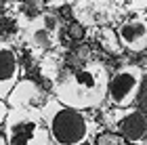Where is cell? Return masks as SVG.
Instances as JSON below:
<instances>
[{
    "label": "cell",
    "instance_id": "cell-1",
    "mask_svg": "<svg viewBox=\"0 0 147 145\" xmlns=\"http://www.w3.org/2000/svg\"><path fill=\"white\" fill-rule=\"evenodd\" d=\"M109 76L105 63L88 59L74 69H65L57 78L53 84V97L78 111L97 109L107 99Z\"/></svg>",
    "mask_w": 147,
    "mask_h": 145
},
{
    "label": "cell",
    "instance_id": "cell-2",
    "mask_svg": "<svg viewBox=\"0 0 147 145\" xmlns=\"http://www.w3.org/2000/svg\"><path fill=\"white\" fill-rule=\"evenodd\" d=\"M40 116L53 145H84L97 130V124L88 118L86 111L71 109L57 101L53 95L44 99Z\"/></svg>",
    "mask_w": 147,
    "mask_h": 145
},
{
    "label": "cell",
    "instance_id": "cell-3",
    "mask_svg": "<svg viewBox=\"0 0 147 145\" xmlns=\"http://www.w3.org/2000/svg\"><path fill=\"white\" fill-rule=\"evenodd\" d=\"M6 145H53L36 107H13L2 124Z\"/></svg>",
    "mask_w": 147,
    "mask_h": 145
},
{
    "label": "cell",
    "instance_id": "cell-4",
    "mask_svg": "<svg viewBox=\"0 0 147 145\" xmlns=\"http://www.w3.org/2000/svg\"><path fill=\"white\" fill-rule=\"evenodd\" d=\"M145 71L139 65L126 63L109 76V86H107V99L116 109H128L137 101L139 90L143 86Z\"/></svg>",
    "mask_w": 147,
    "mask_h": 145
},
{
    "label": "cell",
    "instance_id": "cell-5",
    "mask_svg": "<svg viewBox=\"0 0 147 145\" xmlns=\"http://www.w3.org/2000/svg\"><path fill=\"white\" fill-rule=\"evenodd\" d=\"M59 30H61V21L51 13H42L36 19H32L30 25L25 28V40L34 51L44 53L57 44Z\"/></svg>",
    "mask_w": 147,
    "mask_h": 145
},
{
    "label": "cell",
    "instance_id": "cell-6",
    "mask_svg": "<svg viewBox=\"0 0 147 145\" xmlns=\"http://www.w3.org/2000/svg\"><path fill=\"white\" fill-rule=\"evenodd\" d=\"M120 47L130 53H141L147 49V19L143 15H132L116 28Z\"/></svg>",
    "mask_w": 147,
    "mask_h": 145
},
{
    "label": "cell",
    "instance_id": "cell-7",
    "mask_svg": "<svg viewBox=\"0 0 147 145\" xmlns=\"http://www.w3.org/2000/svg\"><path fill=\"white\" fill-rule=\"evenodd\" d=\"M19 74H21V67H19L17 51L6 40H0V101L9 99L11 90L21 80Z\"/></svg>",
    "mask_w": 147,
    "mask_h": 145
},
{
    "label": "cell",
    "instance_id": "cell-8",
    "mask_svg": "<svg viewBox=\"0 0 147 145\" xmlns=\"http://www.w3.org/2000/svg\"><path fill=\"white\" fill-rule=\"evenodd\" d=\"M6 105H9V109H13V107H36V109H40L44 105L42 90H40V86L34 80L23 78L11 90L9 99H6Z\"/></svg>",
    "mask_w": 147,
    "mask_h": 145
},
{
    "label": "cell",
    "instance_id": "cell-9",
    "mask_svg": "<svg viewBox=\"0 0 147 145\" xmlns=\"http://www.w3.org/2000/svg\"><path fill=\"white\" fill-rule=\"evenodd\" d=\"M99 42H101V47L105 51H109V53H120V51H122L120 40H118V36H116V30L105 28V25L99 30Z\"/></svg>",
    "mask_w": 147,
    "mask_h": 145
},
{
    "label": "cell",
    "instance_id": "cell-10",
    "mask_svg": "<svg viewBox=\"0 0 147 145\" xmlns=\"http://www.w3.org/2000/svg\"><path fill=\"white\" fill-rule=\"evenodd\" d=\"M128 141L124 139L122 135H118V133H101L97 137V141H95V145H126Z\"/></svg>",
    "mask_w": 147,
    "mask_h": 145
},
{
    "label": "cell",
    "instance_id": "cell-11",
    "mask_svg": "<svg viewBox=\"0 0 147 145\" xmlns=\"http://www.w3.org/2000/svg\"><path fill=\"white\" fill-rule=\"evenodd\" d=\"M6 114H9V105H6V101H0V126L4 124Z\"/></svg>",
    "mask_w": 147,
    "mask_h": 145
},
{
    "label": "cell",
    "instance_id": "cell-12",
    "mask_svg": "<svg viewBox=\"0 0 147 145\" xmlns=\"http://www.w3.org/2000/svg\"><path fill=\"white\" fill-rule=\"evenodd\" d=\"M0 145H6V139H4V135L0 133Z\"/></svg>",
    "mask_w": 147,
    "mask_h": 145
}]
</instances>
